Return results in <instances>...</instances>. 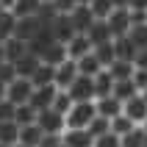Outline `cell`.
<instances>
[{
	"label": "cell",
	"instance_id": "obj_46",
	"mask_svg": "<svg viewBox=\"0 0 147 147\" xmlns=\"http://www.w3.org/2000/svg\"><path fill=\"white\" fill-rule=\"evenodd\" d=\"M128 8H133V11H147V0H131Z\"/></svg>",
	"mask_w": 147,
	"mask_h": 147
},
{
	"label": "cell",
	"instance_id": "obj_35",
	"mask_svg": "<svg viewBox=\"0 0 147 147\" xmlns=\"http://www.w3.org/2000/svg\"><path fill=\"white\" fill-rule=\"evenodd\" d=\"M119 147H144V131L142 128H133L131 133H125L119 139Z\"/></svg>",
	"mask_w": 147,
	"mask_h": 147
},
{
	"label": "cell",
	"instance_id": "obj_26",
	"mask_svg": "<svg viewBox=\"0 0 147 147\" xmlns=\"http://www.w3.org/2000/svg\"><path fill=\"white\" fill-rule=\"evenodd\" d=\"M36 108L31 106V103H22V106H17V111H14V122L22 128V125H36Z\"/></svg>",
	"mask_w": 147,
	"mask_h": 147
},
{
	"label": "cell",
	"instance_id": "obj_27",
	"mask_svg": "<svg viewBox=\"0 0 147 147\" xmlns=\"http://www.w3.org/2000/svg\"><path fill=\"white\" fill-rule=\"evenodd\" d=\"M20 142V125L17 122H0V144L14 147Z\"/></svg>",
	"mask_w": 147,
	"mask_h": 147
},
{
	"label": "cell",
	"instance_id": "obj_19",
	"mask_svg": "<svg viewBox=\"0 0 147 147\" xmlns=\"http://www.w3.org/2000/svg\"><path fill=\"white\" fill-rule=\"evenodd\" d=\"M92 81H94V100H97V97H108V94H111V89H114V78L108 75V69H100Z\"/></svg>",
	"mask_w": 147,
	"mask_h": 147
},
{
	"label": "cell",
	"instance_id": "obj_12",
	"mask_svg": "<svg viewBox=\"0 0 147 147\" xmlns=\"http://www.w3.org/2000/svg\"><path fill=\"white\" fill-rule=\"evenodd\" d=\"M50 31H53L56 42L67 45V42L75 36V28H72V22H69V14H58L56 20H53V25H50Z\"/></svg>",
	"mask_w": 147,
	"mask_h": 147
},
{
	"label": "cell",
	"instance_id": "obj_42",
	"mask_svg": "<svg viewBox=\"0 0 147 147\" xmlns=\"http://www.w3.org/2000/svg\"><path fill=\"white\" fill-rule=\"evenodd\" d=\"M133 69H147V47L133 53Z\"/></svg>",
	"mask_w": 147,
	"mask_h": 147
},
{
	"label": "cell",
	"instance_id": "obj_25",
	"mask_svg": "<svg viewBox=\"0 0 147 147\" xmlns=\"http://www.w3.org/2000/svg\"><path fill=\"white\" fill-rule=\"evenodd\" d=\"M75 64H78V75H83V78H94V75L103 69V67H100V61L92 56V53H89V56H83V58H78Z\"/></svg>",
	"mask_w": 147,
	"mask_h": 147
},
{
	"label": "cell",
	"instance_id": "obj_23",
	"mask_svg": "<svg viewBox=\"0 0 147 147\" xmlns=\"http://www.w3.org/2000/svg\"><path fill=\"white\" fill-rule=\"evenodd\" d=\"M53 78H56V67H50V64L42 61V64L36 67V72L31 75V83H33V86H50Z\"/></svg>",
	"mask_w": 147,
	"mask_h": 147
},
{
	"label": "cell",
	"instance_id": "obj_33",
	"mask_svg": "<svg viewBox=\"0 0 147 147\" xmlns=\"http://www.w3.org/2000/svg\"><path fill=\"white\" fill-rule=\"evenodd\" d=\"M128 39L133 42V47H136V50L147 47V25H133L131 31H128Z\"/></svg>",
	"mask_w": 147,
	"mask_h": 147
},
{
	"label": "cell",
	"instance_id": "obj_14",
	"mask_svg": "<svg viewBox=\"0 0 147 147\" xmlns=\"http://www.w3.org/2000/svg\"><path fill=\"white\" fill-rule=\"evenodd\" d=\"M94 108H97V114L106 117V119H114L117 114H122V103L117 97H111V94H108V97H97L94 100Z\"/></svg>",
	"mask_w": 147,
	"mask_h": 147
},
{
	"label": "cell",
	"instance_id": "obj_6",
	"mask_svg": "<svg viewBox=\"0 0 147 147\" xmlns=\"http://www.w3.org/2000/svg\"><path fill=\"white\" fill-rule=\"evenodd\" d=\"M78 78V64H75L72 58H67L64 64L56 67V78H53V86L61 92H67L69 86H72V81Z\"/></svg>",
	"mask_w": 147,
	"mask_h": 147
},
{
	"label": "cell",
	"instance_id": "obj_52",
	"mask_svg": "<svg viewBox=\"0 0 147 147\" xmlns=\"http://www.w3.org/2000/svg\"><path fill=\"white\" fill-rule=\"evenodd\" d=\"M139 94H142V100H144V103H147V89H142Z\"/></svg>",
	"mask_w": 147,
	"mask_h": 147
},
{
	"label": "cell",
	"instance_id": "obj_36",
	"mask_svg": "<svg viewBox=\"0 0 147 147\" xmlns=\"http://www.w3.org/2000/svg\"><path fill=\"white\" fill-rule=\"evenodd\" d=\"M56 17H58V11H56V6H53V0H50V3H42L39 11H36V20H39L42 25H53Z\"/></svg>",
	"mask_w": 147,
	"mask_h": 147
},
{
	"label": "cell",
	"instance_id": "obj_31",
	"mask_svg": "<svg viewBox=\"0 0 147 147\" xmlns=\"http://www.w3.org/2000/svg\"><path fill=\"white\" fill-rule=\"evenodd\" d=\"M133 128H139V125H133L125 114H117L114 119H111V133H114V136H119V139H122L125 133H131Z\"/></svg>",
	"mask_w": 147,
	"mask_h": 147
},
{
	"label": "cell",
	"instance_id": "obj_21",
	"mask_svg": "<svg viewBox=\"0 0 147 147\" xmlns=\"http://www.w3.org/2000/svg\"><path fill=\"white\" fill-rule=\"evenodd\" d=\"M42 64V58H36V56H31V53H25L22 58H20V61H17V78H28V81H31V75L36 72V67Z\"/></svg>",
	"mask_w": 147,
	"mask_h": 147
},
{
	"label": "cell",
	"instance_id": "obj_7",
	"mask_svg": "<svg viewBox=\"0 0 147 147\" xmlns=\"http://www.w3.org/2000/svg\"><path fill=\"white\" fill-rule=\"evenodd\" d=\"M122 114L128 117L133 125L142 128V122L147 119V103L142 100V94H133L131 100H125V103H122Z\"/></svg>",
	"mask_w": 147,
	"mask_h": 147
},
{
	"label": "cell",
	"instance_id": "obj_22",
	"mask_svg": "<svg viewBox=\"0 0 147 147\" xmlns=\"http://www.w3.org/2000/svg\"><path fill=\"white\" fill-rule=\"evenodd\" d=\"M39 6H42V0H17L14 6H11V14H14L17 20H22V17H36Z\"/></svg>",
	"mask_w": 147,
	"mask_h": 147
},
{
	"label": "cell",
	"instance_id": "obj_58",
	"mask_svg": "<svg viewBox=\"0 0 147 147\" xmlns=\"http://www.w3.org/2000/svg\"><path fill=\"white\" fill-rule=\"evenodd\" d=\"M0 147H6V144H0Z\"/></svg>",
	"mask_w": 147,
	"mask_h": 147
},
{
	"label": "cell",
	"instance_id": "obj_30",
	"mask_svg": "<svg viewBox=\"0 0 147 147\" xmlns=\"http://www.w3.org/2000/svg\"><path fill=\"white\" fill-rule=\"evenodd\" d=\"M86 131H89V136H92V139H97V136H103V133H108V131H111V119H106V117L94 114V119L86 125Z\"/></svg>",
	"mask_w": 147,
	"mask_h": 147
},
{
	"label": "cell",
	"instance_id": "obj_37",
	"mask_svg": "<svg viewBox=\"0 0 147 147\" xmlns=\"http://www.w3.org/2000/svg\"><path fill=\"white\" fill-rule=\"evenodd\" d=\"M53 111H58V114H64L67 117V111H69V108H72V97H69V94H67V92H61L58 89L56 92V100H53Z\"/></svg>",
	"mask_w": 147,
	"mask_h": 147
},
{
	"label": "cell",
	"instance_id": "obj_48",
	"mask_svg": "<svg viewBox=\"0 0 147 147\" xmlns=\"http://www.w3.org/2000/svg\"><path fill=\"white\" fill-rule=\"evenodd\" d=\"M14 3H17V0H0V6L6 8V11H11V6H14Z\"/></svg>",
	"mask_w": 147,
	"mask_h": 147
},
{
	"label": "cell",
	"instance_id": "obj_39",
	"mask_svg": "<svg viewBox=\"0 0 147 147\" xmlns=\"http://www.w3.org/2000/svg\"><path fill=\"white\" fill-rule=\"evenodd\" d=\"M14 111H17L14 103H8V100H0V122H14Z\"/></svg>",
	"mask_w": 147,
	"mask_h": 147
},
{
	"label": "cell",
	"instance_id": "obj_28",
	"mask_svg": "<svg viewBox=\"0 0 147 147\" xmlns=\"http://www.w3.org/2000/svg\"><path fill=\"white\" fill-rule=\"evenodd\" d=\"M133 94H139V92H136V86H133V81H131V78H128V81H114L111 97H117L119 103H125V100H131Z\"/></svg>",
	"mask_w": 147,
	"mask_h": 147
},
{
	"label": "cell",
	"instance_id": "obj_4",
	"mask_svg": "<svg viewBox=\"0 0 147 147\" xmlns=\"http://www.w3.org/2000/svg\"><path fill=\"white\" fill-rule=\"evenodd\" d=\"M31 94H33V83L28 78H17L14 83L6 86V100L14 103V106H22V103H31Z\"/></svg>",
	"mask_w": 147,
	"mask_h": 147
},
{
	"label": "cell",
	"instance_id": "obj_53",
	"mask_svg": "<svg viewBox=\"0 0 147 147\" xmlns=\"http://www.w3.org/2000/svg\"><path fill=\"white\" fill-rule=\"evenodd\" d=\"M8 14V11H6V8H3V6H0V20H3V17H6Z\"/></svg>",
	"mask_w": 147,
	"mask_h": 147
},
{
	"label": "cell",
	"instance_id": "obj_29",
	"mask_svg": "<svg viewBox=\"0 0 147 147\" xmlns=\"http://www.w3.org/2000/svg\"><path fill=\"white\" fill-rule=\"evenodd\" d=\"M108 75H111L114 81H128V78H133V64H131V61H119V58H117L114 64L108 67Z\"/></svg>",
	"mask_w": 147,
	"mask_h": 147
},
{
	"label": "cell",
	"instance_id": "obj_24",
	"mask_svg": "<svg viewBox=\"0 0 147 147\" xmlns=\"http://www.w3.org/2000/svg\"><path fill=\"white\" fill-rule=\"evenodd\" d=\"M133 53H136V47H133V42L128 39V36L114 39V56L119 58V61H131L133 64Z\"/></svg>",
	"mask_w": 147,
	"mask_h": 147
},
{
	"label": "cell",
	"instance_id": "obj_20",
	"mask_svg": "<svg viewBox=\"0 0 147 147\" xmlns=\"http://www.w3.org/2000/svg\"><path fill=\"white\" fill-rule=\"evenodd\" d=\"M42 61L50 67H58L67 61V45H61V42H53L47 50H45V56H42Z\"/></svg>",
	"mask_w": 147,
	"mask_h": 147
},
{
	"label": "cell",
	"instance_id": "obj_32",
	"mask_svg": "<svg viewBox=\"0 0 147 147\" xmlns=\"http://www.w3.org/2000/svg\"><path fill=\"white\" fill-rule=\"evenodd\" d=\"M111 11H114V3H111V0H92L89 3V14L94 17V20H106Z\"/></svg>",
	"mask_w": 147,
	"mask_h": 147
},
{
	"label": "cell",
	"instance_id": "obj_54",
	"mask_svg": "<svg viewBox=\"0 0 147 147\" xmlns=\"http://www.w3.org/2000/svg\"><path fill=\"white\" fill-rule=\"evenodd\" d=\"M142 131H144V133H147V119H144V122H142Z\"/></svg>",
	"mask_w": 147,
	"mask_h": 147
},
{
	"label": "cell",
	"instance_id": "obj_49",
	"mask_svg": "<svg viewBox=\"0 0 147 147\" xmlns=\"http://www.w3.org/2000/svg\"><path fill=\"white\" fill-rule=\"evenodd\" d=\"M0 100H6V86L0 83Z\"/></svg>",
	"mask_w": 147,
	"mask_h": 147
},
{
	"label": "cell",
	"instance_id": "obj_1",
	"mask_svg": "<svg viewBox=\"0 0 147 147\" xmlns=\"http://www.w3.org/2000/svg\"><path fill=\"white\" fill-rule=\"evenodd\" d=\"M97 108H94V100L92 103H72V108L67 111V128H86V125L94 119Z\"/></svg>",
	"mask_w": 147,
	"mask_h": 147
},
{
	"label": "cell",
	"instance_id": "obj_44",
	"mask_svg": "<svg viewBox=\"0 0 147 147\" xmlns=\"http://www.w3.org/2000/svg\"><path fill=\"white\" fill-rule=\"evenodd\" d=\"M39 147H61V136H53V133H45L39 142Z\"/></svg>",
	"mask_w": 147,
	"mask_h": 147
},
{
	"label": "cell",
	"instance_id": "obj_56",
	"mask_svg": "<svg viewBox=\"0 0 147 147\" xmlns=\"http://www.w3.org/2000/svg\"><path fill=\"white\" fill-rule=\"evenodd\" d=\"M42 3H50V0H42Z\"/></svg>",
	"mask_w": 147,
	"mask_h": 147
},
{
	"label": "cell",
	"instance_id": "obj_47",
	"mask_svg": "<svg viewBox=\"0 0 147 147\" xmlns=\"http://www.w3.org/2000/svg\"><path fill=\"white\" fill-rule=\"evenodd\" d=\"M111 3H114V8H128L131 6V0H111Z\"/></svg>",
	"mask_w": 147,
	"mask_h": 147
},
{
	"label": "cell",
	"instance_id": "obj_51",
	"mask_svg": "<svg viewBox=\"0 0 147 147\" xmlns=\"http://www.w3.org/2000/svg\"><path fill=\"white\" fill-rule=\"evenodd\" d=\"M75 3H78V6H89L92 0H75Z\"/></svg>",
	"mask_w": 147,
	"mask_h": 147
},
{
	"label": "cell",
	"instance_id": "obj_16",
	"mask_svg": "<svg viewBox=\"0 0 147 147\" xmlns=\"http://www.w3.org/2000/svg\"><path fill=\"white\" fill-rule=\"evenodd\" d=\"M86 36H89L92 47H97V45H103V42H111V33H108L106 20H94V22L89 25V31H86Z\"/></svg>",
	"mask_w": 147,
	"mask_h": 147
},
{
	"label": "cell",
	"instance_id": "obj_43",
	"mask_svg": "<svg viewBox=\"0 0 147 147\" xmlns=\"http://www.w3.org/2000/svg\"><path fill=\"white\" fill-rule=\"evenodd\" d=\"M53 6H56L58 14H72V8L78 6L75 0H53Z\"/></svg>",
	"mask_w": 147,
	"mask_h": 147
},
{
	"label": "cell",
	"instance_id": "obj_18",
	"mask_svg": "<svg viewBox=\"0 0 147 147\" xmlns=\"http://www.w3.org/2000/svg\"><path fill=\"white\" fill-rule=\"evenodd\" d=\"M42 128L39 125H22L20 128V142L17 144H22V147H39V142H42Z\"/></svg>",
	"mask_w": 147,
	"mask_h": 147
},
{
	"label": "cell",
	"instance_id": "obj_9",
	"mask_svg": "<svg viewBox=\"0 0 147 147\" xmlns=\"http://www.w3.org/2000/svg\"><path fill=\"white\" fill-rule=\"evenodd\" d=\"M92 53V42L86 33H75L72 39L67 42V58H72V61H78V58L89 56Z\"/></svg>",
	"mask_w": 147,
	"mask_h": 147
},
{
	"label": "cell",
	"instance_id": "obj_34",
	"mask_svg": "<svg viewBox=\"0 0 147 147\" xmlns=\"http://www.w3.org/2000/svg\"><path fill=\"white\" fill-rule=\"evenodd\" d=\"M14 28H17V17L8 11V14L0 20V45H3L6 39H11V36H14Z\"/></svg>",
	"mask_w": 147,
	"mask_h": 147
},
{
	"label": "cell",
	"instance_id": "obj_41",
	"mask_svg": "<svg viewBox=\"0 0 147 147\" xmlns=\"http://www.w3.org/2000/svg\"><path fill=\"white\" fill-rule=\"evenodd\" d=\"M133 86H136V92H142V89H147V69H133Z\"/></svg>",
	"mask_w": 147,
	"mask_h": 147
},
{
	"label": "cell",
	"instance_id": "obj_59",
	"mask_svg": "<svg viewBox=\"0 0 147 147\" xmlns=\"http://www.w3.org/2000/svg\"><path fill=\"white\" fill-rule=\"evenodd\" d=\"M61 147H64V144H61Z\"/></svg>",
	"mask_w": 147,
	"mask_h": 147
},
{
	"label": "cell",
	"instance_id": "obj_8",
	"mask_svg": "<svg viewBox=\"0 0 147 147\" xmlns=\"http://www.w3.org/2000/svg\"><path fill=\"white\" fill-rule=\"evenodd\" d=\"M61 144L64 147H92L94 139L89 136L86 128H67V131L61 133Z\"/></svg>",
	"mask_w": 147,
	"mask_h": 147
},
{
	"label": "cell",
	"instance_id": "obj_17",
	"mask_svg": "<svg viewBox=\"0 0 147 147\" xmlns=\"http://www.w3.org/2000/svg\"><path fill=\"white\" fill-rule=\"evenodd\" d=\"M92 56L100 61L103 69H108V67L117 61V56H114V39H111V42H103V45H97V47H92Z\"/></svg>",
	"mask_w": 147,
	"mask_h": 147
},
{
	"label": "cell",
	"instance_id": "obj_11",
	"mask_svg": "<svg viewBox=\"0 0 147 147\" xmlns=\"http://www.w3.org/2000/svg\"><path fill=\"white\" fill-rule=\"evenodd\" d=\"M39 31H42V22L36 20V17H22V20H17L14 36H17V39H22L25 45H28V42H31Z\"/></svg>",
	"mask_w": 147,
	"mask_h": 147
},
{
	"label": "cell",
	"instance_id": "obj_3",
	"mask_svg": "<svg viewBox=\"0 0 147 147\" xmlns=\"http://www.w3.org/2000/svg\"><path fill=\"white\" fill-rule=\"evenodd\" d=\"M106 25H108L111 39L128 36V31H131V11H128V8H114V11L106 17Z\"/></svg>",
	"mask_w": 147,
	"mask_h": 147
},
{
	"label": "cell",
	"instance_id": "obj_57",
	"mask_svg": "<svg viewBox=\"0 0 147 147\" xmlns=\"http://www.w3.org/2000/svg\"><path fill=\"white\" fill-rule=\"evenodd\" d=\"M14 147H22V144H14Z\"/></svg>",
	"mask_w": 147,
	"mask_h": 147
},
{
	"label": "cell",
	"instance_id": "obj_45",
	"mask_svg": "<svg viewBox=\"0 0 147 147\" xmlns=\"http://www.w3.org/2000/svg\"><path fill=\"white\" fill-rule=\"evenodd\" d=\"M131 11V28L133 25H147V11H133V8H128Z\"/></svg>",
	"mask_w": 147,
	"mask_h": 147
},
{
	"label": "cell",
	"instance_id": "obj_15",
	"mask_svg": "<svg viewBox=\"0 0 147 147\" xmlns=\"http://www.w3.org/2000/svg\"><path fill=\"white\" fill-rule=\"evenodd\" d=\"M3 53H6V61L17 64V61H20V58L28 53V45H25L22 39H17V36H11V39L3 42Z\"/></svg>",
	"mask_w": 147,
	"mask_h": 147
},
{
	"label": "cell",
	"instance_id": "obj_40",
	"mask_svg": "<svg viewBox=\"0 0 147 147\" xmlns=\"http://www.w3.org/2000/svg\"><path fill=\"white\" fill-rule=\"evenodd\" d=\"M92 147H119V136H114V133L108 131V133H103V136H97Z\"/></svg>",
	"mask_w": 147,
	"mask_h": 147
},
{
	"label": "cell",
	"instance_id": "obj_5",
	"mask_svg": "<svg viewBox=\"0 0 147 147\" xmlns=\"http://www.w3.org/2000/svg\"><path fill=\"white\" fill-rule=\"evenodd\" d=\"M67 94L72 97V103H92V100H94V81L78 75L72 81V86L67 89Z\"/></svg>",
	"mask_w": 147,
	"mask_h": 147
},
{
	"label": "cell",
	"instance_id": "obj_13",
	"mask_svg": "<svg viewBox=\"0 0 147 147\" xmlns=\"http://www.w3.org/2000/svg\"><path fill=\"white\" fill-rule=\"evenodd\" d=\"M69 22H72L75 33H86V31H89V25L94 22V17L89 14V6H75L72 14H69Z\"/></svg>",
	"mask_w": 147,
	"mask_h": 147
},
{
	"label": "cell",
	"instance_id": "obj_2",
	"mask_svg": "<svg viewBox=\"0 0 147 147\" xmlns=\"http://www.w3.org/2000/svg\"><path fill=\"white\" fill-rule=\"evenodd\" d=\"M36 125L42 128V133H53V136H61V133L67 131L64 114H58V111H53V108L39 111V114H36Z\"/></svg>",
	"mask_w": 147,
	"mask_h": 147
},
{
	"label": "cell",
	"instance_id": "obj_55",
	"mask_svg": "<svg viewBox=\"0 0 147 147\" xmlns=\"http://www.w3.org/2000/svg\"><path fill=\"white\" fill-rule=\"evenodd\" d=\"M144 147H147V133H144Z\"/></svg>",
	"mask_w": 147,
	"mask_h": 147
},
{
	"label": "cell",
	"instance_id": "obj_38",
	"mask_svg": "<svg viewBox=\"0 0 147 147\" xmlns=\"http://www.w3.org/2000/svg\"><path fill=\"white\" fill-rule=\"evenodd\" d=\"M14 81H17V67L11 61H3L0 64V83L8 86V83H14Z\"/></svg>",
	"mask_w": 147,
	"mask_h": 147
},
{
	"label": "cell",
	"instance_id": "obj_50",
	"mask_svg": "<svg viewBox=\"0 0 147 147\" xmlns=\"http://www.w3.org/2000/svg\"><path fill=\"white\" fill-rule=\"evenodd\" d=\"M3 61H6V53H3V45H0V64H3Z\"/></svg>",
	"mask_w": 147,
	"mask_h": 147
},
{
	"label": "cell",
	"instance_id": "obj_10",
	"mask_svg": "<svg viewBox=\"0 0 147 147\" xmlns=\"http://www.w3.org/2000/svg\"><path fill=\"white\" fill-rule=\"evenodd\" d=\"M56 86L50 83V86H33V94H31V106L36 111H45V108L53 106V100H56Z\"/></svg>",
	"mask_w": 147,
	"mask_h": 147
}]
</instances>
